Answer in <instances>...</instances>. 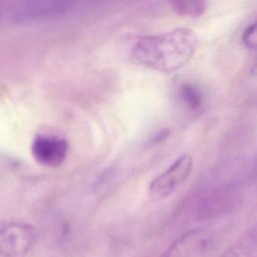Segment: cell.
Here are the masks:
<instances>
[{
  "label": "cell",
  "mask_w": 257,
  "mask_h": 257,
  "mask_svg": "<svg viewBox=\"0 0 257 257\" xmlns=\"http://www.w3.org/2000/svg\"><path fill=\"white\" fill-rule=\"evenodd\" d=\"M198 37L194 30L175 28L163 33L138 38L131 50L134 62L160 72L182 68L194 56Z\"/></svg>",
  "instance_id": "obj_1"
},
{
  "label": "cell",
  "mask_w": 257,
  "mask_h": 257,
  "mask_svg": "<svg viewBox=\"0 0 257 257\" xmlns=\"http://www.w3.org/2000/svg\"><path fill=\"white\" fill-rule=\"evenodd\" d=\"M78 0H10L8 14L16 23L54 19L71 11Z\"/></svg>",
  "instance_id": "obj_2"
},
{
  "label": "cell",
  "mask_w": 257,
  "mask_h": 257,
  "mask_svg": "<svg viewBox=\"0 0 257 257\" xmlns=\"http://www.w3.org/2000/svg\"><path fill=\"white\" fill-rule=\"evenodd\" d=\"M36 229L22 222L0 221V255L3 257H22L34 246Z\"/></svg>",
  "instance_id": "obj_3"
},
{
  "label": "cell",
  "mask_w": 257,
  "mask_h": 257,
  "mask_svg": "<svg viewBox=\"0 0 257 257\" xmlns=\"http://www.w3.org/2000/svg\"><path fill=\"white\" fill-rule=\"evenodd\" d=\"M193 157L188 154L179 156L163 173L150 184L149 192L154 199H163L176 192L190 177L193 170Z\"/></svg>",
  "instance_id": "obj_4"
},
{
  "label": "cell",
  "mask_w": 257,
  "mask_h": 257,
  "mask_svg": "<svg viewBox=\"0 0 257 257\" xmlns=\"http://www.w3.org/2000/svg\"><path fill=\"white\" fill-rule=\"evenodd\" d=\"M68 148L64 138L54 135H37L32 142L31 153L38 164L57 167L65 161Z\"/></svg>",
  "instance_id": "obj_5"
},
{
  "label": "cell",
  "mask_w": 257,
  "mask_h": 257,
  "mask_svg": "<svg viewBox=\"0 0 257 257\" xmlns=\"http://www.w3.org/2000/svg\"><path fill=\"white\" fill-rule=\"evenodd\" d=\"M211 246V237L208 232L196 229L181 235L176 239L161 257H198Z\"/></svg>",
  "instance_id": "obj_6"
},
{
  "label": "cell",
  "mask_w": 257,
  "mask_h": 257,
  "mask_svg": "<svg viewBox=\"0 0 257 257\" xmlns=\"http://www.w3.org/2000/svg\"><path fill=\"white\" fill-rule=\"evenodd\" d=\"M239 204V196L235 189L225 188L207 196L200 203L197 211L199 220H211L230 214Z\"/></svg>",
  "instance_id": "obj_7"
},
{
  "label": "cell",
  "mask_w": 257,
  "mask_h": 257,
  "mask_svg": "<svg viewBox=\"0 0 257 257\" xmlns=\"http://www.w3.org/2000/svg\"><path fill=\"white\" fill-rule=\"evenodd\" d=\"M257 255V233L252 228L235 241L219 257H256Z\"/></svg>",
  "instance_id": "obj_8"
},
{
  "label": "cell",
  "mask_w": 257,
  "mask_h": 257,
  "mask_svg": "<svg viewBox=\"0 0 257 257\" xmlns=\"http://www.w3.org/2000/svg\"><path fill=\"white\" fill-rule=\"evenodd\" d=\"M181 103L191 111L199 110L204 102L202 91L192 83H182L178 88Z\"/></svg>",
  "instance_id": "obj_9"
},
{
  "label": "cell",
  "mask_w": 257,
  "mask_h": 257,
  "mask_svg": "<svg viewBox=\"0 0 257 257\" xmlns=\"http://www.w3.org/2000/svg\"><path fill=\"white\" fill-rule=\"evenodd\" d=\"M172 9L180 16L200 17L206 10L205 0H170Z\"/></svg>",
  "instance_id": "obj_10"
},
{
  "label": "cell",
  "mask_w": 257,
  "mask_h": 257,
  "mask_svg": "<svg viewBox=\"0 0 257 257\" xmlns=\"http://www.w3.org/2000/svg\"><path fill=\"white\" fill-rule=\"evenodd\" d=\"M242 42L249 49H254L256 47V24H255V22L249 24L243 31Z\"/></svg>",
  "instance_id": "obj_11"
}]
</instances>
